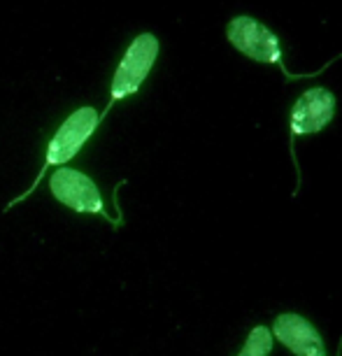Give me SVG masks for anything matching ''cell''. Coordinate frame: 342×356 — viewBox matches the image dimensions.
<instances>
[{"mask_svg":"<svg viewBox=\"0 0 342 356\" xmlns=\"http://www.w3.org/2000/svg\"><path fill=\"white\" fill-rule=\"evenodd\" d=\"M100 126V114L96 112V107H79L77 112H72L65 122L58 126V131L54 133V138L49 140V145H47V152H44V165L40 168L35 182L31 184V189L22 193V196H17L12 203L8 205V210L12 205L22 203L31 196L33 191H35V186L40 184V179L44 177V172L49 170V168H61L63 163H68L72 156H77L79 149L86 145V140H89L93 133L98 131Z\"/></svg>","mask_w":342,"mask_h":356,"instance_id":"6da1fadb","label":"cell"},{"mask_svg":"<svg viewBox=\"0 0 342 356\" xmlns=\"http://www.w3.org/2000/svg\"><path fill=\"white\" fill-rule=\"evenodd\" d=\"M158 56V40L152 33H140V35L129 44V49L119 61L117 70L112 77V93H110V103H107L105 112L100 114V122L107 117V112L112 110L114 103L133 96L140 91V86L147 79V75L152 72L154 63Z\"/></svg>","mask_w":342,"mask_h":356,"instance_id":"7a4b0ae2","label":"cell"},{"mask_svg":"<svg viewBox=\"0 0 342 356\" xmlns=\"http://www.w3.org/2000/svg\"><path fill=\"white\" fill-rule=\"evenodd\" d=\"M226 38L243 56L252 58L256 63L263 65H277L284 72L286 79H300L307 75H293L286 70L284 58H282V44L279 38L268 29L266 24H261L259 19H254L250 15L236 17L226 29Z\"/></svg>","mask_w":342,"mask_h":356,"instance_id":"3957f363","label":"cell"},{"mask_svg":"<svg viewBox=\"0 0 342 356\" xmlns=\"http://www.w3.org/2000/svg\"><path fill=\"white\" fill-rule=\"evenodd\" d=\"M49 189L56 196V200H61L70 210L82 214H100V217L110 219L105 212L103 196H100L96 182H93L89 175L79 172L75 168H65V165L58 168L49 179Z\"/></svg>","mask_w":342,"mask_h":356,"instance_id":"277c9868","label":"cell"},{"mask_svg":"<svg viewBox=\"0 0 342 356\" xmlns=\"http://www.w3.org/2000/svg\"><path fill=\"white\" fill-rule=\"evenodd\" d=\"M335 117V96L326 86H314L298 96L293 103L291 117H289V131H291V152L293 143L303 136L324 131Z\"/></svg>","mask_w":342,"mask_h":356,"instance_id":"5b68a950","label":"cell"},{"mask_svg":"<svg viewBox=\"0 0 342 356\" xmlns=\"http://www.w3.org/2000/svg\"><path fill=\"white\" fill-rule=\"evenodd\" d=\"M270 333L296 356H326V347L319 331L296 312L279 314Z\"/></svg>","mask_w":342,"mask_h":356,"instance_id":"8992f818","label":"cell"},{"mask_svg":"<svg viewBox=\"0 0 342 356\" xmlns=\"http://www.w3.org/2000/svg\"><path fill=\"white\" fill-rule=\"evenodd\" d=\"M270 352H272V333H270V328L256 326V328H252L250 335H247L245 347L240 349L238 356H268Z\"/></svg>","mask_w":342,"mask_h":356,"instance_id":"52a82bcc","label":"cell"}]
</instances>
